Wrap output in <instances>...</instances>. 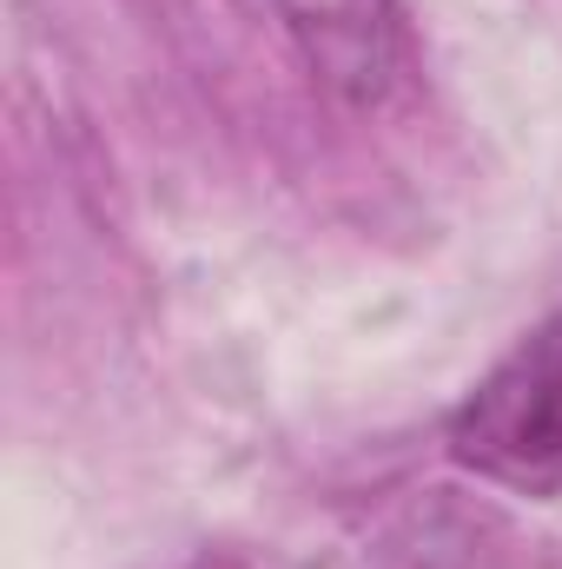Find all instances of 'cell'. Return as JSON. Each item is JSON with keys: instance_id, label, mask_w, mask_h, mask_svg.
Instances as JSON below:
<instances>
[{"instance_id": "cell-2", "label": "cell", "mask_w": 562, "mask_h": 569, "mask_svg": "<svg viewBox=\"0 0 562 569\" xmlns=\"http://www.w3.org/2000/svg\"><path fill=\"white\" fill-rule=\"evenodd\" d=\"M318 87L344 107H384L404 80V13L398 0H272Z\"/></svg>"}, {"instance_id": "cell-1", "label": "cell", "mask_w": 562, "mask_h": 569, "mask_svg": "<svg viewBox=\"0 0 562 569\" xmlns=\"http://www.w3.org/2000/svg\"><path fill=\"white\" fill-rule=\"evenodd\" d=\"M450 457L530 497L562 490V311L463 398L450 418Z\"/></svg>"}]
</instances>
